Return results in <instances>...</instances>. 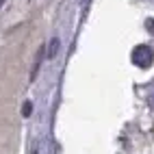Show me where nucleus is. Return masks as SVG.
<instances>
[{"mask_svg":"<svg viewBox=\"0 0 154 154\" xmlns=\"http://www.w3.org/2000/svg\"><path fill=\"white\" fill-rule=\"evenodd\" d=\"M132 63H135L137 67H150L154 63V52H152V48L150 46H137L135 50H132Z\"/></svg>","mask_w":154,"mask_h":154,"instance_id":"obj_1","label":"nucleus"}]
</instances>
